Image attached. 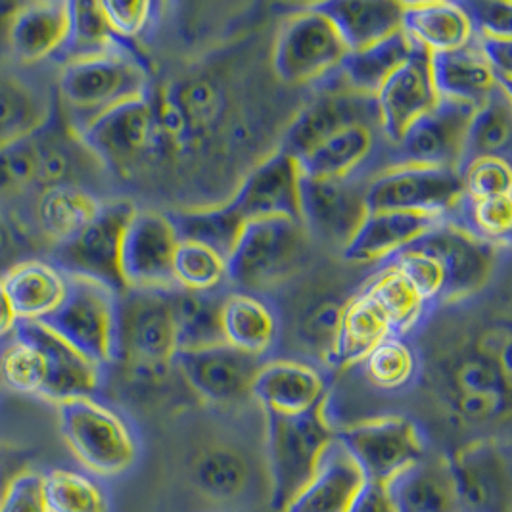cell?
<instances>
[{
    "label": "cell",
    "instance_id": "cell-1",
    "mask_svg": "<svg viewBox=\"0 0 512 512\" xmlns=\"http://www.w3.org/2000/svg\"><path fill=\"white\" fill-rule=\"evenodd\" d=\"M58 93L77 135L93 119L123 102L150 94V75L139 58L125 47L66 60L58 77Z\"/></svg>",
    "mask_w": 512,
    "mask_h": 512
},
{
    "label": "cell",
    "instance_id": "cell-2",
    "mask_svg": "<svg viewBox=\"0 0 512 512\" xmlns=\"http://www.w3.org/2000/svg\"><path fill=\"white\" fill-rule=\"evenodd\" d=\"M328 397L302 415L265 413L267 465L271 476V511L282 512L315 474L336 430L326 417Z\"/></svg>",
    "mask_w": 512,
    "mask_h": 512
},
{
    "label": "cell",
    "instance_id": "cell-3",
    "mask_svg": "<svg viewBox=\"0 0 512 512\" xmlns=\"http://www.w3.org/2000/svg\"><path fill=\"white\" fill-rule=\"evenodd\" d=\"M117 317L119 294L112 286L87 275L66 273L64 300L37 323L56 332L98 367H104L119 357Z\"/></svg>",
    "mask_w": 512,
    "mask_h": 512
},
{
    "label": "cell",
    "instance_id": "cell-4",
    "mask_svg": "<svg viewBox=\"0 0 512 512\" xmlns=\"http://www.w3.org/2000/svg\"><path fill=\"white\" fill-rule=\"evenodd\" d=\"M58 417L73 457L94 476L114 478L137 463L139 443L129 422L94 397L58 403Z\"/></svg>",
    "mask_w": 512,
    "mask_h": 512
},
{
    "label": "cell",
    "instance_id": "cell-5",
    "mask_svg": "<svg viewBox=\"0 0 512 512\" xmlns=\"http://www.w3.org/2000/svg\"><path fill=\"white\" fill-rule=\"evenodd\" d=\"M169 292L127 288L119 294V357H125L140 378H162L175 367L177 334Z\"/></svg>",
    "mask_w": 512,
    "mask_h": 512
},
{
    "label": "cell",
    "instance_id": "cell-6",
    "mask_svg": "<svg viewBox=\"0 0 512 512\" xmlns=\"http://www.w3.org/2000/svg\"><path fill=\"white\" fill-rule=\"evenodd\" d=\"M305 250L303 223L282 217L246 221L227 259V279L246 290L267 288L290 277L303 261Z\"/></svg>",
    "mask_w": 512,
    "mask_h": 512
},
{
    "label": "cell",
    "instance_id": "cell-7",
    "mask_svg": "<svg viewBox=\"0 0 512 512\" xmlns=\"http://www.w3.org/2000/svg\"><path fill=\"white\" fill-rule=\"evenodd\" d=\"M367 482L390 486L399 474L426 455L419 426L401 415H384L353 422L336 430Z\"/></svg>",
    "mask_w": 512,
    "mask_h": 512
},
{
    "label": "cell",
    "instance_id": "cell-8",
    "mask_svg": "<svg viewBox=\"0 0 512 512\" xmlns=\"http://www.w3.org/2000/svg\"><path fill=\"white\" fill-rule=\"evenodd\" d=\"M348 52L332 22L307 4L282 25L273 68L288 85H311L332 77Z\"/></svg>",
    "mask_w": 512,
    "mask_h": 512
},
{
    "label": "cell",
    "instance_id": "cell-9",
    "mask_svg": "<svg viewBox=\"0 0 512 512\" xmlns=\"http://www.w3.org/2000/svg\"><path fill=\"white\" fill-rule=\"evenodd\" d=\"M465 200L461 173L449 167L392 165L365 187V208L451 217Z\"/></svg>",
    "mask_w": 512,
    "mask_h": 512
},
{
    "label": "cell",
    "instance_id": "cell-10",
    "mask_svg": "<svg viewBox=\"0 0 512 512\" xmlns=\"http://www.w3.org/2000/svg\"><path fill=\"white\" fill-rule=\"evenodd\" d=\"M77 139L104 167L129 175L158 154L152 96L123 102L100 114L77 133Z\"/></svg>",
    "mask_w": 512,
    "mask_h": 512
},
{
    "label": "cell",
    "instance_id": "cell-11",
    "mask_svg": "<svg viewBox=\"0 0 512 512\" xmlns=\"http://www.w3.org/2000/svg\"><path fill=\"white\" fill-rule=\"evenodd\" d=\"M415 248L434 257L443 273L440 302H463L488 286L497 265V248L468 231L457 219H443L430 233L420 236Z\"/></svg>",
    "mask_w": 512,
    "mask_h": 512
},
{
    "label": "cell",
    "instance_id": "cell-12",
    "mask_svg": "<svg viewBox=\"0 0 512 512\" xmlns=\"http://www.w3.org/2000/svg\"><path fill=\"white\" fill-rule=\"evenodd\" d=\"M137 206L129 200L102 204L93 221L73 240L58 246L54 265L66 273H79L112 286L117 294L127 290L121 277V244Z\"/></svg>",
    "mask_w": 512,
    "mask_h": 512
},
{
    "label": "cell",
    "instance_id": "cell-13",
    "mask_svg": "<svg viewBox=\"0 0 512 512\" xmlns=\"http://www.w3.org/2000/svg\"><path fill=\"white\" fill-rule=\"evenodd\" d=\"M476 106L440 98L403 133L394 146V165H424L457 169L463 162L465 140Z\"/></svg>",
    "mask_w": 512,
    "mask_h": 512
},
{
    "label": "cell",
    "instance_id": "cell-14",
    "mask_svg": "<svg viewBox=\"0 0 512 512\" xmlns=\"http://www.w3.org/2000/svg\"><path fill=\"white\" fill-rule=\"evenodd\" d=\"M179 246L167 213L137 210L121 244V277L135 290H173V257Z\"/></svg>",
    "mask_w": 512,
    "mask_h": 512
},
{
    "label": "cell",
    "instance_id": "cell-15",
    "mask_svg": "<svg viewBox=\"0 0 512 512\" xmlns=\"http://www.w3.org/2000/svg\"><path fill=\"white\" fill-rule=\"evenodd\" d=\"M261 363V357L234 350L229 344L177 351L173 361L198 396L221 407L252 399V384Z\"/></svg>",
    "mask_w": 512,
    "mask_h": 512
},
{
    "label": "cell",
    "instance_id": "cell-16",
    "mask_svg": "<svg viewBox=\"0 0 512 512\" xmlns=\"http://www.w3.org/2000/svg\"><path fill=\"white\" fill-rule=\"evenodd\" d=\"M461 512H511V465L497 440H476L451 459Z\"/></svg>",
    "mask_w": 512,
    "mask_h": 512
},
{
    "label": "cell",
    "instance_id": "cell-17",
    "mask_svg": "<svg viewBox=\"0 0 512 512\" xmlns=\"http://www.w3.org/2000/svg\"><path fill=\"white\" fill-rule=\"evenodd\" d=\"M332 77V85H326L325 91L303 108L284 135L280 150L296 160L353 123L380 125L374 96L351 91L336 77V73Z\"/></svg>",
    "mask_w": 512,
    "mask_h": 512
},
{
    "label": "cell",
    "instance_id": "cell-18",
    "mask_svg": "<svg viewBox=\"0 0 512 512\" xmlns=\"http://www.w3.org/2000/svg\"><path fill=\"white\" fill-rule=\"evenodd\" d=\"M302 167L279 150L244 179L229 204L244 221L290 219L302 223Z\"/></svg>",
    "mask_w": 512,
    "mask_h": 512
},
{
    "label": "cell",
    "instance_id": "cell-19",
    "mask_svg": "<svg viewBox=\"0 0 512 512\" xmlns=\"http://www.w3.org/2000/svg\"><path fill=\"white\" fill-rule=\"evenodd\" d=\"M440 100L436 91L430 52L415 45L409 58L397 68L374 94V104L384 137L396 144L422 114Z\"/></svg>",
    "mask_w": 512,
    "mask_h": 512
},
{
    "label": "cell",
    "instance_id": "cell-20",
    "mask_svg": "<svg viewBox=\"0 0 512 512\" xmlns=\"http://www.w3.org/2000/svg\"><path fill=\"white\" fill-rule=\"evenodd\" d=\"M14 338L35 346L45 357L47 384L41 397L62 403L73 397H93L98 392L102 367L87 359L43 323L20 321Z\"/></svg>",
    "mask_w": 512,
    "mask_h": 512
},
{
    "label": "cell",
    "instance_id": "cell-21",
    "mask_svg": "<svg viewBox=\"0 0 512 512\" xmlns=\"http://www.w3.org/2000/svg\"><path fill=\"white\" fill-rule=\"evenodd\" d=\"M449 382L453 407L459 417L470 422H488L505 413L511 373L476 346L451 363Z\"/></svg>",
    "mask_w": 512,
    "mask_h": 512
},
{
    "label": "cell",
    "instance_id": "cell-22",
    "mask_svg": "<svg viewBox=\"0 0 512 512\" xmlns=\"http://www.w3.org/2000/svg\"><path fill=\"white\" fill-rule=\"evenodd\" d=\"M365 187L351 179H311L303 175V227L346 246L367 215Z\"/></svg>",
    "mask_w": 512,
    "mask_h": 512
},
{
    "label": "cell",
    "instance_id": "cell-23",
    "mask_svg": "<svg viewBox=\"0 0 512 512\" xmlns=\"http://www.w3.org/2000/svg\"><path fill=\"white\" fill-rule=\"evenodd\" d=\"M328 397L326 378L319 369L302 361H263L252 384V399L265 413L302 415Z\"/></svg>",
    "mask_w": 512,
    "mask_h": 512
},
{
    "label": "cell",
    "instance_id": "cell-24",
    "mask_svg": "<svg viewBox=\"0 0 512 512\" xmlns=\"http://www.w3.org/2000/svg\"><path fill=\"white\" fill-rule=\"evenodd\" d=\"M70 35V2L39 0L20 4L8 16L6 43L14 58L37 64L62 52Z\"/></svg>",
    "mask_w": 512,
    "mask_h": 512
},
{
    "label": "cell",
    "instance_id": "cell-25",
    "mask_svg": "<svg viewBox=\"0 0 512 512\" xmlns=\"http://www.w3.org/2000/svg\"><path fill=\"white\" fill-rule=\"evenodd\" d=\"M443 215L415 211H373L344 246V259L353 263L388 261L397 252L415 244L420 236L442 223Z\"/></svg>",
    "mask_w": 512,
    "mask_h": 512
},
{
    "label": "cell",
    "instance_id": "cell-26",
    "mask_svg": "<svg viewBox=\"0 0 512 512\" xmlns=\"http://www.w3.org/2000/svg\"><path fill=\"white\" fill-rule=\"evenodd\" d=\"M367 480L338 438L326 445L315 474L282 512H348Z\"/></svg>",
    "mask_w": 512,
    "mask_h": 512
},
{
    "label": "cell",
    "instance_id": "cell-27",
    "mask_svg": "<svg viewBox=\"0 0 512 512\" xmlns=\"http://www.w3.org/2000/svg\"><path fill=\"white\" fill-rule=\"evenodd\" d=\"M401 29L430 54L468 47L476 39L474 25L461 2H403Z\"/></svg>",
    "mask_w": 512,
    "mask_h": 512
},
{
    "label": "cell",
    "instance_id": "cell-28",
    "mask_svg": "<svg viewBox=\"0 0 512 512\" xmlns=\"http://www.w3.org/2000/svg\"><path fill=\"white\" fill-rule=\"evenodd\" d=\"M311 6L332 22L350 52L396 33L403 20V2L397 0H325Z\"/></svg>",
    "mask_w": 512,
    "mask_h": 512
},
{
    "label": "cell",
    "instance_id": "cell-29",
    "mask_svg": "<svg viewBox=\"0 0 512 512\" xmlns=\"http://www.w3.org/2000/svg\"><path fill=\"white\" fill-rule=\"evenodd\" d=\"M399 512H461L449 459L424 455L388 486Z\"/></svg>",
    "mask_w": 512,
    "mask_h": 512
},
{
    "label": "cell",
    "instance_id": "cell-30",
    "mask_svg": "<svg viewBox=\"0 0 512 512\" xmlns=\"http://www.w3.org/2000/svg\"><path fill=\"white\" fill-rule=\"evenodd\" d=\"M430 68L440 98L461 100L478 108L491 94L501 91L476 39L468 47L430 54Z\"/></svg>",
    "mask_w": 512,
    "mask_h": 512
},
{
    "label": "cell",
    "instance_id": "cell-31",
    "mask_svg": "<svg viewBox=\"0 0 512 512\" xmlns=\"http://www.w3.org/2000/svg\"><path fill=\"white\" fill-rule=\"evenodd\" d=\"M390 336L396 334L386 315L367 294L357 292L351 300L342 303L338 332L328 357V365H359L367 353H371L382 340Z\"/></svg>",
    "mask_w": 512,
    "mask_h": 512
},
{
    "label": "cell",
    "instance_id": "cell-32",
    "mask_svg": "<svg viewBox=\"0 0 512 512\" xmlns=\"http://www.w3.org/2000/svg\"><path fill=\"white\" fill-rule=\"evenodd\" d=\"M2 282L20 321H43L66 296V273L35 257L16 265Z\"/></svg>",
    "mask_w": 512,
    "mask_h": 512
},
{
    "label": "cell",
    "instance_id": "cell-33",
    "mask_svg": "<svg viewBox=\"0 0 512 512\" xmlns=\"http://www.w3.org/2000/svg\"><path fill=\"white\" fill-rule=\"evenodd\" d=\"M378 123H353L309 150L298 162L311 179H351L376 148Z\"/></svg>",
    "mask_w": 512,
    "mask_h": 512
},
{
    "label": "cell",
    "instance_id": "cell-34",
    "mask_svg": "<svg viewBox=\"0 0 512 512\" xmlns=\"http://www.w3.org/2000/svg\"><path fill=\"white\" fill-rule=\"evenodd\" d=\"M221 332L234 350L265 357L279 340V319L273 309L256 296L238 292L223 298Z\"/></svg>",
    "mask_w": 512,
    "mask_h": 512
},
{
    "label": "cell",
    "instance_id": "cell-35",
    "mask_svg": "<svg viewBox=\"0 0 512 512\" xmlns=\"http://www.w3.org/2000/svg\"><path fill=\"white\" fill-rule=\"evenodd\" d=\"M415 43L403 29L384 37L371 47L348 52L336 77L355 93L374 96L382 83L409 58Z\"/></svg>",
    "mask_w": 512,
    "mask_h": 512
},
{
    "label": "cell",
    "instance_id": "cell-36",
    "mask_svg": "<svg viewBox=\"0 0 512 512\" xmlns=\"http://www.w3.org/2000/svg\"><path fill=\"white\" fill-rule=\"evenodd\" d=\"M102 208V202L87 188H47L37 200V221L41 231L58 246L73 240Z\"/></svg>",
    "mask_w": 512,
    "mask_h": 512
},
{
    "label": "cell",
    "instance_id": "cell-37",
    "mask_svg": "<svg viewBox=\"0 0 512 512\" xmlns=\"http://www.w3.org/2000/svg\"><path fill=\"white\" fill-rule=\"evenodd\" d=\"M52 119V117H50ZM35 140V187L41 192L47 188L73 185L81 187L79 181L85 173V154H91L77 135L70 137L60 129L47 125L33 135Z\"/></svg>",
    "mask_w": 512,
    "mask_h": 512
},
{
    "label": "cell",
    "instance_id": "cell-38",
    "mask_svg": "<svg viewBox=\"0 0 512 512\" xmlns=\"http://www.w3.org/2000/svg\"><path fill=\"white\" fill-rule=\"evenodd\" d=\"M171 313L177 334V351L202 350L225 344L221 332L223 298L213 292L198 294L171 290Z\"/></svg>",
    "mask_w": 512,
    "mask_h": 512
},
{
    "label": "cell",
    "instance_id": "cell-39",
    "mask_svg": "<svg viewBox=\"0 0 512 512\" xmlns=\"http://www.w3.org/2000/svg\"><path fill=\"white\" fill-rule=\"evenodd\" d=\"M361 292L367 294L386 315L396 336H405L411 328L419 325L426 309L430 307L413 282L392 263H386L373 275V279L363 286Z\"/></svg>",
    "mask_w": 512,
    "mask_h": 512
},
{
    "label": "cell",
    "instance_id": "cell-40",
    "mask_svg": "<svg viewBox=\"0 0 512 512\" xmlns=\"http://www.w3.org/2000/svg\"><path fill=\"white\" fill-rule=\"evenodd\" d=\"M167 217L179 242L202 244L225 259L233 254L246 223L229 202L206 210L171 211Z\"/></svg>",
    "mask_w": 512,
    "mask_h": 512
},
{
    "label": "cell",
    "instance_id": "cell-41",
    "mask_svg": "<svg viewBox=\"0 0 512 512\" xmlns=\"http://www.w3.org/2000/svg\"><path fill=\"white\" fill-rule=\"evenodd\" d=\"M50 117L43 94L18 77L0 75V146L33 137Z\"/></svg>",
    "mask_w": 512,
    "mask_h": 512
},
{
    "label": "cell",
    "instance_id": "cell-42",
    "mask_svg": "<svg viewBox=\"0 0 512 512\" xmlns=\"http://www.w3.org/2000/svg\"><path fill=\"white\" fill-rule=\"evenodd\" d=\"M511 139V96L503 91H497L472 114L466 131L465 154L461 167L468 160L480 156H499L509 160Z\"/></svg>",
    "mask_w": 512,
    "mask_h": 512
},
{
    "label": "cell",
    "instance_id": "cell-43",
    "mask_svg": "<svg viewBox=\"0 0 512 512\" xmlns=\"http://www.w3.org/2000/svg\"><path fill=\"white\" fill-rule=\"evenodd\" d=\"M252 480V468L242 451L233 445H213L194 463V482L211 499L234 501Z\"/></svg>",
    "mask_w": 512,
    "mask_h": 512
},
{
    "label": "cell",
    "instance_id": "cell-44",
    "mask_svg": "<svg viewBox=\"0 0 512 512\" xmlns=\"http://www.w3.org/2000/svg\"><path fill=\"white\" fill-rule=\"evenodd\" d=\"M367 382L382 392H397L407 388L419 374V357L403 336L382 340L359 363Z\"/></svg>",
    "mask_w": 512,
    "mask_h": 512
},
{
    "label": "cell",
    "instance_id": "cell-45",
    "mask_svg": "<svg viewBox=\"0 0 512 512\" xmlns=\"http://www.w3.org/2000/svg\"><path fill=\"white\" fill-rule=\"evenodd\" d=\"M43 491L50 512H110L104 488L93 476L54 468L43 474Z\"/></svg>",
    "mask_w": 512,
    "mask_h": 512
},
{
    "label": "cell",
    "instance_id": "cell-46",
    "mask_svg": "<svg viewBox=\"0 0 512 512\" xmlns=\"http://www.w3.org/2000/svg\"><path fill=\"white\" fill-rule=\"evenodd\" d=\"M121 45L123 41L117 39L110 29L100 2L71 0L70 35L66 48L62 50L68 60L102 54Z\"/></svg>",
    "mask_w": 512,
    "mask_h": 512
},
{
    "label": "cell",
    "instance_id": "cell-47",
    "mask_svg": "<svg viewBox=\"0 0 512 512\" xmlns=\"http://www.w3.org/2000/svg\"><path fill=\"white\" fill-rule=\"evenodd\" d=\"M227 280V259L194 242H179L173 257V282L187 292H215Z\"/></svg>",
    "mask_w": 512,
    "mask_h": 512
},
{
    "label": "cell",
    "instance_id": "cell-48",
    "mask_svg": "<svg viewBox=\"0 0 512 512\" xmlns=\"http://www.w3.org/2000/svg\"><path fill=\"white\" fill-rule=\"evenodd\" d=\"M0 382L22 394H43L47 384V365L35 346L12 340L0 351Z\"/></svg>",
    "mask_w": 512,
    "mask_h": 512
},
{
    "label": "cell",
    "instance_id": "cell-49",
    "mask_svg": "<svg viewBox=\"0 0 512 512\" xmlns=\"http://www.w3.org/2000/svg\"><path fill=\"white\" fill-rule=\"evenodd\" d=\"M459 210L465 213V225L468 231L478 234L482 240L497 246H509L512 231V198H488V200H463Z\"/></svg>",
    "mask_w": 512,
    "mask_h": 512
},
{
    "label": "cell",
    "instance_id": "cell-50",
    "mask_svg": "<svg viewBox=\"0 0 512 512\" xmlns=\"http://www.w3.org/2000/svg\"><path fill=\"white\" fill-rule=\"evenodd\" d=\"M465 198L470 202L511 196V163L499 156L472 158L459 169Z\"/></svg>",
    "mask_w": 512,
    "mask_h": 512
},
{
    "label": "cell",
    "instance_id": "cell-51",
    "mask_svg": "<svg viewBox=\"0 0 512 512\" xmlns=\"http://www.w3.org/2000/svg\"><path fill=\"white\" fill-rule=\"evenodd\" d=\"M35 187V140L0 146V202Z\"/></svg>",
    "mask_w": 512,
    "mask_h": 512
},
{
    "label": "cell",
    "instance_id": "cell-52",
    "mask_svg": "<svg viewBox=\"0 0 512 512\" xmlns=\"http://www.w3.org/2000/svg\"><path fill=\"white\" fill-rule=\"evenodd\" d=\"M388 263L396 265L401 273L413 282V286L420 292L426 302H440L443 292V273L440 263L428 254L419 252L415 248H405L390 257Z\"/></svg>",
    "mask_w": 512,
    "mask_h": 512
},
{
    "label": "cell",
    "instance_id": "cell-53",
    "mask_svg": "<svg viewBox=\"0 0 512 512\" xmlns=\"http://www.w3.org/2000/svg\"><path fill=\"white\" fill-rule=\"evenodd\" d=\"M0 512H50L43 491V474L35 470L18 472L0 491Z\"/></svg>",
    "mask_w": 512,
    "mask_h": 512
},
{
    "label": "cell",
    "instance_id": "cell-54",
    "mask_svg": "<svg viewBox=\"0 0 512 512\" xmlns=\"http://www.w3.org/2000/svg\"><path fill=\"white\" fill-rule=\"evenodd\" d=\"M340 313H342V303L325 302L311 309L302 321L300 334L303 340L309 344L311 350L323 355L326 361L334 348Z\"/></svg>",
    "mask_w": 512,
    "mask_h": 512
},
{
    "label": "cell",
    "instance_id": "cell-55",
    "mask_svg": "<svg viewBox=\"0 0 512 512\" xmlns=\"http://www.w3.org/2000/svg\"><path fill=\"white\" fill-rule=\"evenodd\" d=\"M104 16L110 24V29L114 31L117 39L125 41V39H135L140 33H144V29L150 24V20L154 18V10L158 8V4L148 2V0H140V2H100Z\"/></svg>",
    "mask_w": 512,
    "mask_h": 512
},
{
    "label": "cell",
    "instance_id": "cell-56",
    "mask_svg": "<svg viewBox=\"0 0 512 512\" xmlns=\"http://www.w3.org/2000/svg\"><path fill=\"white\" fill-rule=\"evenodd\" d=\"M461 6L465 8L476 35L493 37H512V4L495 0H468Z\"/></svg>",
    "mask_w": 512,
    "mask_h": 512
},
{
    "label": "cell",
    "instance_id": "cell-57",
    "mask_svg": "<svg viewBox=\"0 0 512 512\" xmlns=\"http://www.w3.org/2000/svg\"><path fill=\"white\" fill-rule=\"evenodd\" d=\"M476 45L480 48L489 70L493 71L499 89L511 96L512 83V37L476 35Z\"/></svg>",
    "mask_w": 512,
    "mask_h": 512
},
{
    "label": "cell",
    "instance_id": "cell-58",
    "mask_svg": "<svg viewBox=\"0 0 512 512\" xmlns=\"http://www.w3.org/2000/svg\"><path fill=\"white\" fill-rule=\"evenodd\" d=\"M33 244L20 225L0 213V279L10 273L16 265L31 259Z\"/></svg>",
    "mask_w": 512,
    "mask_h": 512
},
{
    "label": "cell",
    "instance_id": "cell-59",
    "mask_svg": "<svg viewBox=\"0 0 512 512\" xmlns=\"http://www.w3.org/2000/svg\"><path fill=\"white\" fill-rule=\"evenodd\" d=\"M348 512H399L388 486L367 482Z\"/></svg>",
    "mask_w": 512,
    "mask_h": 512
},
{
    "label": "cell",
    "instance_id": "cell-60",
    "mask_svg": "<svg viewBox=\"0 0 512 512\" xmlns=\"http://www.w3.org/2000/svg\"><path fill=\"white\" fill-rule=\"evenodd\" d=\"M20 323L14 305L10 302V296L4 288V282L0 279V340L2 338H14L16 326Z\"/></svg>",
    "mask_w": 512,
    "mask_h": 512
}]
</instances>
